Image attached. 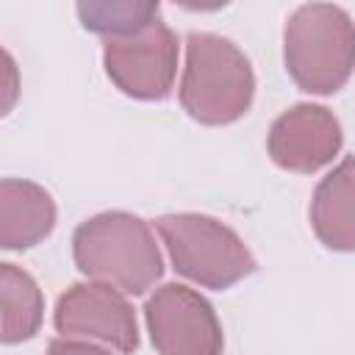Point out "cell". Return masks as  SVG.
I'll return each mask as SVG.
<instances>
[{
	"instance_id": "obj_1",
	"label": "cell",
	"mask_w": 355,
	"mask_h": 355,
	"mask_svg": "<svg viewBox=\"0 0 355 355\" xmlns=\"http://www.w3.org/2000/svg\"><path fill=\"white\" fill-rule=\"evenodd\" d=\"M72 255L86 277L133 297L153 288L164 275V258L150 225L125 211H105L78 225Z\"/></svg>"
},
{
	"instance_id": "obj_2",
	"label": "cell",
	"mask_w": 355,
	"mask_h": 355,
	"mask_svg": "<svg viewBox=\"0 0 355 355\" xmlns=\"http://www.w3.org/2000/svg\"><path fill=\"white\" fill-rule=\"evenodd\" d=\"M255 75L247 55L225 36L189 33L180 105L202 125H230L250 111Z\"/></svg>"
},
{
	"instance_id": "obj_3",
	"label": "cell",
	"mask_w": 355,
	"mask_h": 355,
	"mask_svg": "<svg viewBox=\"0 0 355 355\" xmlns=\"http://www.w3.org/2000/svg\"><path fill=\"white\" fill-rule=\"evenodd\" d=\"M283 58L302 92L333 94L355 69V22L330 3L300 6L286 22Z\"/></svg>"
},
{
	"instance_id": "obj_4",
	"label": "cell",
	"mask_w": 355,
	"mask_h": 355,
	"mask_svg": "<svg viewBox=\"0 0 355 355\" xmlns=\"http://www.w3.org/2000/svg\"><path fill=\"white\" fill-rule=\"evenodd\" d=\"M175 269L205 286L230 288L255 272V258L247 244L222 222L202 214H166L155 222Z\"/></svg>"
},
{
	"instance_id": "obj_5",
	"label": "cell",
	"mask_w": 355,
	"mask_h": 355,
	"mask_svg": "<svg viewBox=\"0 0 355 355\" xmlns=\"http://www.w3.org/2000/svg\"><path fill=\"white\" fill-rule=\"evenodd\" d=\"M147 330L158 355H219L222 324L214 305L180 283L161 286L144 305Z\"/></svg>"
},
{
	"instance_id": "obj_6",
	"label": "cell",
	"mask_w": 355,
	"mask_h": 355,
	"mask_svg": "<svg viewBox=\"0 0 355 355\" xmlns=\"http://www.w3.org/2000/svg\"><path fill=\"white\" fill-rule=\"evenodd\" d=\"M55 330L64 338L97 341L116 352L139 349V324L130 302L105 283H75L55 302Z\"/></svg>"
},
{
	"instance_id": "obj_7",
	"label": "cell",
	"mask_w": 355,
	"mask_h": 355,
	"mask_svg": "<svg viewBox=\"0 0 355 355\" xmlns=\"http://www.w3.org/2000/svg\"><path fill=\"white\" fill-rule=\"evenodd\" d=\"M103 64L111 83L136 100H164L178 72V36L158 19L128 39H108Z\"/></svg>"
},
{
	"instance_id": "obj_8",
	"label": "cell",
	"mask_w": 355,
	"mask_h": 355,
	"mask_svg": "<svg viewBox=\"0 0 355 355\" xmlns=\"http://www.w3.org/2000/svg\"><path fill=\"white\" fill-rule=\"evenodd\" d=\"M266 147L277 166L311 175L338 155L341 125L324 105L300 103L272 122Z\"/></svg>"
},
{
	"instance_id": "obj_9",
	"label": "cell",
	"mask_w": 355,
	"mask_h": 355,
	"mask_svg": "<svg viewBox=\"0 0 355 355\" xmlns=\"http://www.w3.org/2000/svg\"><path fill=\"white\" fill-rule=\"evenodd\" d=\"M55 225L53 197L31 183L6 178L0 183V247L28 250L50 236Z\"/></svg>"
},
{
	"instance_id": "obj_10",
	"label": "cell",
	"mask_w": 355,
	"mask_h": 355,
	"mask_svg": "<svg viewBox=\"0 0 355 355\" xmlns=\"http://www.w3.org/2000/svg\"><path fill=\"white\" fill-rule=\"evenodd\" d=\"M316 239L338 252H355V158H344L319 180L311 200Z\"/></svg>"
},
{
	"instance_id": "obj_11",
	"label": "cell",
	"mask_w": 355,
	"mask_h": 355,
	"mask_svg": "<svg viewBox=\"0 0 355 355\" xmlns=\"http://www.w3.org/2000/svg\"><path fill=\"white\" fill-rule=\"evenodd\" d=\"M0 308H3V344H17L33 338L42 324L44 300L36 280L14 266H0Z\"/></svg>"
},
{
	"instance_id": "obj_12",
	"label": "cell",
	"mask_w": 355,
	"mask_h": 355,
	"mask_svg": "<svg viewBox=\"0 0 355 355\" xmlns=\"http://www.w3.org/2000/svg\"><path fill=\"white\" fill-rule=\"evenodd\" d=\"M158 3H78V17L86 31L108 39H128L158 22Z\"/></svg>"
},
{
	"instance_id": "obj_13",
	"label": "cell",
	"mask_w": 355,
	"mask_h": 355,
	"mask_svg": "<svg viewBox=\"0 0 355 355\" xmlns=\"http://www.w3.org/2000/svg\"><path fill=\"white\" fill-rule=\"evenodd\" d=\"M47 355H111L103 347L92 344V341H78V338H53L47 347Z\"/></svg>"
}]
</instances>
